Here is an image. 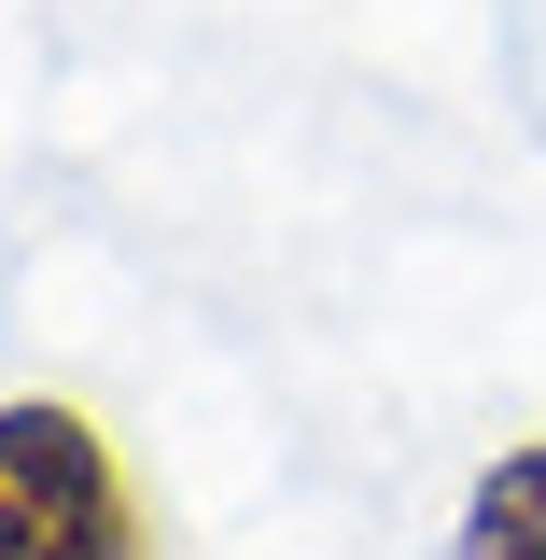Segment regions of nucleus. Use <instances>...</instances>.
Instances as JSON below:
<instances>
[{
    "label": "nucleus",
    "instance_id": "2",
    "mask_svg": "<svg viewBox=\"0 0 546 560\" xmlns=\"http://www.w3.org/2000/svg\"><path fill=\"white\" fill-rule=\"evenodd\" d=\"M449 560H546V434L490 448L463 477V518H449Z\"/></svg>",
    "mask_w": 546,
    "mask_h": 560
},
{
    "label": "nucleus",
    "instance_id": "1",
    "mask_svg": "<svg viewBox=\"0 0 546 560\" xmlns=\"http://www.w3.org/2000/svg\"><path fill=\"white\" fill-rule=\"evenodd\" d=\"M0 560H154V504L98 407L0 393Z\"/></svg>",
    "mask_w": 546,
    "mask_h": 560
}]
</instances>
